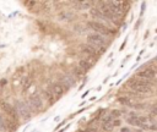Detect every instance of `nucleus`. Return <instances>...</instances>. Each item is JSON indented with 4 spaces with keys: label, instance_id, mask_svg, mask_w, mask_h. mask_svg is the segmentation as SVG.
Masks as SVG:
<instances>
[{
    "label": "nucleus",
    "instance_id": "nucleus-1",
    "mask_svg": "<svg viewBox=\"0 0 157 132\" xmlns=\"http://www.w3.org/2000/svg\"><path fill=\"white\" fill-rule=\"evenodd\" d=\"M126 86H129L134 92L136 93H150L151 89V81L141 80V78H134L126 82Z\"/></svg>",
    "mask_w": 157,
    "mask_h": 132
},
{
    "label": "nucleus",
    "instance_id": "nucleus-2",
    "mask_svg": "<svg viewBox=\"0 0 157 132\" xmlns=\"http://www.w3.org/2000/svg\"><path fill=\"white\" fill-rule=\"evenodd\" d=\"M87 42L90 43V45H92L94 49H98V48H102L104 49V45H106V39L103 38V36L97 33H91L87 36Z\"/></svg>",
    "mask_w": 157,
    "mask_h": 132
},
{
    "label": "nucleus",
    "instance_id": "nucleus-3",
    "mask_svg": "<svg viewBox=\"0 0 157 132\" xmlns=\"http://www.w3.org/2000/svg\"><path fill=\"white\" fill-rule=\"evenodd\" d=\"M87 27H88V28H91V30H93L97 34H101V36L111 33V30H109L107 26H104L103 23L98 22V21H88Z\"/></svg>",
    "mask_w": 157,
    "mask_h": 132
},
{
    "label": "nucleus",
    "instance_id": "nucleus-4",
    "mask_svg": "<svg viewBox=\"0 0 157 132\" xmlns=\"http://www.w3.org/2000/svg\"><path fill=\"white\" fill-rule=\"evenodd\" d=\"M16 112L20 116H22L25 120H30L31 119V110L28 108V105L25 103V102H16Z\"/></svg>",
    "mask_w": 157,
    "mask_h": 132
},
{
    "label": "nucleus",
    "instance_id": "nucleus-5",
    "mask_svg": "<svg viewBox=\"0 0 157 132\" xmlns=\"http://www.w3.org/2000/svg\"><path fill=\"white\" fill-rule=\"evenodd\" d=\"M28 108L30 110H35V112H38V110L42 109L43 107V102L42 99H40V97L37 95V94H33L30 97V99H28Z\"/></svg>",
    "mask_w": 157,
    "mask_h": 132
},
{
    "label": "nucleus",
    "instance_id": "nucleus-6",
    "mask_svg": "<svg viewBox=\"0 0 157 132\" xmlns=\"http://www.w3.org/2000/svg\"><path fill=\"white\" fill-rule=\"evenodd\" d=\"M1 109H3V112H5V114H8L10 116V119H12L13 121H17V112H16V109L15 107H12L10 105L9 103H1Z\"/></svg>",
    "mask_w": 157,
    "mask_h": 132
},
{
    "label": "nucleus",
    "instance_id": "nucleus-7",
    "mask_svg": "<svg viewBox=\"0 0 157 132\" xmlns=\"http://www.w3.org/2000/svg\"><path fill=\"white\" fill-rule=\"evenodd\" d=\"M156 77V71L152 68H145V70L140 71L136 75V78H141V80H146V81H151Z\"/></svg>",
    "mask_w": 157,
    "mask_h": 132
},
{
    "label": "nucleus",
    "instance_id": "nucleus-8",
    "mask_svg": "<svg viewBox=\"0 0 157 132\" xmlns=\"http://www.w3.org/2000/svg\"><path fill=\"white\" fill-rule=\"evenodd\" d=\"M81 52H82L86 55V56H87L86 60H88L90 58H94V59H96L97 55H98L97 50L94 49L92 45H90V44H82V45H81Z\"/></svg>",
    "mask_w": 157,
    "mask_h": 132
},
{
    "label": "nucleus",
    "instance_id": "nucleus-9",
    "mask_svg": "<svg viewBox=\"0 0 157 132\" xmlns=\"http://www.w3.org/2000/svg\"><path fill=\"white\" fill-rule=\"evenodd\" d=\"M50 92H52L53 97H55V99L60 98L65 92L64 85L63 83H54V85H52V87H50Z\"/></svg>",
    "mask_w": 157,
    "mask_h": 132
},
{
    "label": "nucleus",
    "instance_id": "nucleus-10",
    "mask_svg": "<svg viewBox=\"0 0 157 132\" xmlns=\"http://www.w3.org/2000/svg\"><path fill=\"white\" fill-rule=\"evenodd\" d=\"M72 4H74L75 8H76V10H88L92 6L93 3H91V1H75Z\"/></svg>",
    "mask_w": 157,
    "mask_h": 132
},
{
    "label": "nucleus",
    "instance_id": "nucleus-11",
    "mask_svg": "<svg viewBox=\"0 0 157 132\" xmlns=\"http://www.w3.org/2000/svg\"><path fill=\"white\" fill-rule=\"evenodd\" d=\"M4 128H8L9 132H12L17 128V121H13L12 119H5Z\"/></svg>",
    "mask_w": 157,
    "mask_h": 132
},
{
    "label": "nucleus",
    "instance_id": "nucleus-12",
    "mask_svg": "<svg viewBox=\"0 0 157 132\" xmlns=\"http://www.w3.org/2000/svg\"><path fill=\"white\" fill-rule=\"evenodd\" d=\"M91 66H92V64L88 60H86V59H81L80 61H79V66L77 67H80L81 70L84 71V73L85 72H87L88 70H90L91 68Z\"/></svg>",
    "mask_w": 157,
    "mask_h": 132
},
{
    "label": "nucleus",
    "instance_id": "nucleus-13",
    "mask_svg": "<svg viewBox=\"0 0 157 132\" xmlns=\"http://www.w3.org/2000/svg\"><path fill=\"white\" fill-rule=\"evenodd\" d=\"M126 122H128L129 125H133V126H138V127H141L142 125H144V124L140 121L139 116H129V117H126Z\"/></svg>",
    "mask_w": 157,
    "mask_h": 132
},
{
    "label": "nucleus",
    "instance_id": "nucleus-14",
    "mask_svg": "<svg viewBox=\"0 0 157 132\" xmlns=\"http://www.w3.org/2000/svg\"><path fill=\"white\" fill-rule=\"evenodd\" d=\"M74 17V13L70 11H61L58 13V20L60 21H69Z\"/></svg>",
    "mask_w": 157,
    "mask_h": 132
},
{
    "label": "nucleus",
    "instance_id": "nucleus-15",
    "mask_svg": "<svg viewBox=\"0 0 157 132\" xmlns=\"http://www.w3.org/2000/svg\"><path fill=\"white\" fill-rule=\"evenodd\" d=\"M91 15H92L93 17H97V18H104V20H107V18L103 16V13H102V11H101L98 8H92V9H91Z\"/></svg>",
    "mask_w": 157,
    "mask_h": 132
},
{
    "label": "nucleus",
    "instance_id": "nucleus-16",
    "mask_svg": "<svg viewBox=\"0 0 157 132\" xmlns=\"http://www.w3.org/2000/svg\"><path fill=\"white\" fill-rule=\"evenodd\" d=\"M31 83H32V78L31 77H23L22 78V88H23V91L28 89V87L31 86Z\"/></svg>",
    "mask_w": 157,
    "mask_h": 132
},
{
    "label": "nucleus",
    "instance_id": "nucleus-17",
    "mask_svg": "<svg viewBox=\"0 0 157 132\" xmlns=\"http://www.w3.org/2000/svg\"><path fill=\"white\" fill-rule=\"evenodd\" d=\"M102 128H103V131H106V132H112L114 130V126H113L112 122H106V124L102 125Z\"/></svg>",
    "mask_w": 157,
    "mask_h": 132
},
{
    "label": "nucleus",
    "instance_id": "nucleus-18",
    "mask_svg": "<svg viewBox=\"0 0 157 132\" xmlns=\"http://www.w3.org/2000/svg\"><path fill=\"white\" fill-rule=\"evenodd\" d=\"M74 31H75V32H79V33H85V32H86V28H84L82 25H75Z\"/></svg>",
    "mask_w": 157,
    "mask_h": 132
},
{
    "label": "nucleus",
    "instance_id": "nucleus-19",
    "mask_svg": "<svg viewBox=\"0 0 157 132\" xmlns=\"http://www.w3.org/2000/svg\"><path fill=\"white\" fill-rule=\"evenodd\" d=\"M120 112L118 109H115V110H112V113H111V116H112V119H117V117H119L120 116Z\"/></svg>",
    "mask_w": 157,
    "mask_h": 132
},
{
    "label": "nucleus",
    "instance_id": "nucleus-20",
    "mask_svg": "<svg viewBox=\"0 0 157 132\" xmlns=\"http://www.w3.org/2000/svg\"><path fill=\"white\" fill-rule=\"evenodd\" d=\"M119 102H120L121 104H125V105H130V104H131V103H130V100H129L128 98H120V99H119Z\"/></svg>",
    "mask_w": 157,
    "mask_h": 132
},
{
    "label": "nucleus",
    "instance_id": "nucleus-21",
    "mask_svg": "<svg viewBox=\"0 0 157 132\" xmlns=\"http://www.w3.org/2000/svg\"><path fill=\"white\" fill-rule=\"evenodd\" d=\"M75 75H76V76H81V75H84V71L82 70H81V68L80 67H76V68H75Z\"/></svg>",
    "mask_w": 157,
    "mask_h": 132
},
{
    "label": "nucleus",
    "instance_id": "nucleus-22",
    "mask_svg": "<svg viewBox=\"0 0 157 132\" xmlns=\"http://www.w3.org/2000/svg\"><path fill=\"white\" fill-rule=\"evenodd\" d=\"M112 116L111 115H108V116H106L104 119H103V124H106V122H112Z\"/></svg>",
    "mask_w": 157,
    "mask_h": 132
},
{
    "label": "nucleus",
    "instance_id": "nucleus-23",
    "mask_svg": "<svg viewBox=\"0 0 157 132\" xmlns=\"http://www.w3.org/2000/svg\"><path fill=\"white\" fill-rule=\"evenodd\" d=\"M112 124H113V126L115 127V126H120V120H115V121H112Z\"/></svg>",
    "mask_w": 157,
    "mask_h": 132
},
{
    "label": "nucleus",
    "instance_id": "nucleus-24",
    "mask_svg": "<svg viewBox=\"0 0 157 132\" xmlns=\"http://www.w3.org/2000/svg\"><path fill=\"white\" fill-rule=\"evenodd\" d=\"M36 4H37L36 1H27V3H26V5H28L30 8H32V6H35Z\"/></svg>",
    "mask_w": 157,
    "mask_h": 132
},
{
    "label": "nucleus",
    "instance_id": "nucleus-25",
    "mask_svg": "<svg viewBox=\"0 0 157 132\" xmlns=\"http://www.w3.org/2000/svg\"><path fill=\"white\" fill-rule=\"evenodd\" d=\"M3 85H6V80H1V81H0V86H3Z\"/></svg>",
    "mask_w": 157,
    "mask_h": 132
},
{
    "label": "nucleus",
    "instance_id": "nucleus-26",
    "mask_svg": "<svg viewBox=\"0 0 157 132\" xmlns=\"http://www.w3.org/2000/svg\"><path fill=\"white\" fill-rule=\"evenodd\" d=\"M152 113H153L155 115H157V108H156V109H153V112H152Z\"/></svg>",
    "mask_w": 157,
    "mask_h": 132
}]
</instances>
